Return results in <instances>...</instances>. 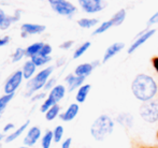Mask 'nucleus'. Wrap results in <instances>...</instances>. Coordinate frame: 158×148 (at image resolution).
I'll list each match as a JSON object with an SVG mask.
<instances>
[{
	"mask_svg": "<svg viewBox=\"0 0 158 148\" xmlns=\"http://www.w3.org/2000/svg\"><path fill=\"white\" fill-rule=\"evenodd\" d=\"M132 94L138 100L148 102L155 97L157 92V84L154 78L146 74H139L131 84Z\"/></svg>",
	"mask_w": 158,
	"mask_h": 148,
	"instance_id": "f257e3e1",
	"label": "nucleus"
},
{
	"mask_svg": "<svg viewBox=\"0 0 158 148\" xmlns=\"http://www.w3.org/2000/svg\"><path fill=\"white\" fill-rule=\"evenodd\" d=\"M114 130V121L108 115H101L93 122L90 134L96 141H104Z\"/></svg>",
	"mask_w": 158,
	"mask_h": 148,
	"instance_id": "f03ea898",
	"label": "nucleus"
},
{
	"mask_svg": "<svg viewBox=\"0 0 158 148\" xmlns=\"http://www.w3.org/2000/svg\"><path fill=\"white\" fill-rule=\"evenodd\" d=\"M54 67H48L46 69L40 71L39 73L35 75L32 79H30L27 84V91H26V96L29 97L32 94H35V91L40 90L42 87H44L46 84V82L48 81V77L52 74Z\"/></svg>",
	"mask_w": 158,
	"mask_h": 148,
	"instance_id": "7ed1b4c3",
	"label": "nucleus"
},
{
	"mask_svg": "<svg viewBox=\"0 0 158 148\" xmlns=\"http://www.w3.org/2000/svg\"><path fill=\"white\" fill-rule=\"evenodd\" d=\"M140 116L144 121L148 123H154L158 121V101L151 100L144 102L140 106Z\"/></svg>",
	"mask_w": 158,
	"mask_h": 148,
	"instance_id": "20e7f679",
	"label": "nucleus"
},
{
	"mask_svg": "<svg viewBox=\"0 0 158 148\" xmlns=\"http://www.w3.org/2000/svg\"><path fill=\"white\" fill-rule=\"evenodd\" d=\"M23 78L24 77H23V72L22 71H16L11 75L8 81L6 82V84H4L3 90H4V92H6V94H14L15 90L19 87Z\"/></svg>",
	"mask_w": 158,
	"mask_h": 148,
	"instance_id": "39448f33",
	"label": "nucleus"
},
{
	"mask_svg": "<svg viewBox=\"0 0 158 148\" xmlns=\"http://www.w3.org/2000/svg\"><path fill=\"white\" fill-rule=\"evenodd\" d=\"M51 6H52V9L55 12L58 13L59 15H64V16H71L77 11V8L69 1H66V0H59V1L55 2Z\"/></svg>",
	"mask_w": 158,
	"mask_h": 148,
	"instance_id": "423d86ee",
	"label": "nucleus"
},
{
	"mask_svg": "<svg viewBox=\"0 0 158 148\" xmlns=\"http://www.w3.org/2000/svg\"><path fill=\"white\" fill-rule=\"evenodd\" d=\"M79 3L86 13H97L103 10L104 2L102 0H79Z\"/></svg>",
	"mask_w": 158,
	"mask_h": 148,
	"instance_id": "0eeeda50",
	"label": "nucleus"
},
{
	"mask_svg": "<svg viewBox=\"0 0 158 148\" xmlns=\"http://www.w3.org/2000/svg\"><path fill=\"white\" fill-rule=\"evenodd\" d=\"M155 32H156V30L155 29H151V30H148V31H145V32H141V34H139V36L137 37V40H135V41L130 45V47L128 48V54H131V53L135 52L137 48H139L140 46H141L142 44L145 43V42L148 41L151 37L154 36Z\"/></svg>",
	"mask_w": 158,
	"mask_h": 148,
	"instance_id": "6e6552de",
	"label": "nucleus"
},
{
	"mask_svg": "<svg viewBox=\"0 0 158 148\" xmlns=\"http://www.w3.org/2000/svg\"><path fill=\"white\" fill-rule=\"evenodd\" d=\"M45 26L44 25H38V24H24L22 25L21 30H22V38H26L28 34H41L45 30Z\"/></svg>",
	"mask_w": 158,
	"mask_h": 148,
	"instance_id": "1a4fd4ad",
	"label": "nucleus"
},
{
	"mask_svg": "<svg viewBox=\"0 0 158 148\" xmlns=\"http://www.w3.org/2000/svg\"><path fill=\"white\" fill-rule=\"evenodd\" d=\"M40 136H41V130H40V128L37 127V126L31 127L29 130H28L26 138H24V144L28 147L33 146V145L38 142V140L40 138Z\"/></svg>",
	"mask_w": 158,
	"mask_h": 148,
	"instance_id": "9d476101",
	"label": "nucleus"
},
{
	"mask_svg": "<svg viewBox=\"0 0 158 148\" xmlns=\"http://www.w3.org/2000/svg\"><path fill=\"white\" fill-rule=\"evenodd\" d=\"M19 13H21V11L19 10V11H16V14H15L14 16H8V15H6V13L3 12V10L0 9V29L1 30L8 29L13 22L19 21Z\"/></svg>",
	"mask_w": 158,
	"mask_h": 148,
	"instance_id": "9b49d317",
	"label": "nucleus"
},
{
	"mask_svg": "<svg viewBox=\"0 0 158 148\" xmlns=\"http://www.w3.org/2000/svg\"><path fill=\"white\" fill-rule=\"evenodd\" d=\"M124 46H125V44L122 43V42H116V43L110 45L108 48H106V53H104L103 60H102V61H103V62H106L108 60H110L112 57H114L115 55L118 54V53L123 50Z\"/></svg>",
	"mask_w": 158,
	"mask_h": 148,
	"instance_id": "f8f14e48",
	"label": "nucleus"
},
{
	"mask_svg": "<svg viewBox=\"0 0 158 148\" xmlns=\"http://www.w3.org/2000/svg\"><path fill=\"white\" fill-rule=\"evenodd\" d=\"M79 111H80L79 104L72 103V104L69 105V107L66 110V112L63 113V114H60V118L63 119L64 121H67V122H68V121H71L77 117Z\"/></svg>",
	"mask_w": 158,
	"mask_h": 148,
	"instance_id": "ddd939ff",
	"label": "nucleus"
},
{
	"mask_svg": "<svg viewBox=\"0 0 158 148\" xmlns=\"http://www.w3.org/2000/svg\"><path fill=\"white\" fill-rule=\"evenodd\" d=\"M86 77L84 76H77V75L69 74L66 77V82L68 83L69 86V91H73L75 88H79L82 86V84L84 83Z\"/></svg>",
	"mask_w": 158,
	"mask_h": 148,
	"instance_id": "4468645a",
	"label": "nucleus"
},
{
	"mask_svg": "<svg viewBox=\"0 0 158 148\" xmlns=\"http://www.w3.org/2000/svg\"><path fill=\"white\" fill-rule=\"evenodd\" d=\"M64 94H66V88H64V86L56 85V86H54V88H53L52 90H51L48 97L52 98L56 103H58L59 101L64 97Z\"/></svg>",
	"mask_w": 158,
	"mask_h": 148,
	"instance_id": "2eb2a0df",
	"label": "nucleus"
},
{
	"mask_svg": "<svg viewBox=\"0 0 158 148\" xmlns=\"http://www.w3.org/2000/svg\"><path fill=\"white\" fill-rule=\"evenodd\" d=\"M94 65L93 63H82V65L77 66V69L74 71V74L77 76H88L94 70Z\"/></svg>",
	"mask_w": 158,
	"mask_h": 148,
	"instance_id": "dca6fc26",
	"label": "nucleus"
},
{
	"mask_svg": "<svg viewBox=\"0 0 158 148\" xmlns=\"http://www.w3.org/2000/svg\"><path fill=\"white\" fill-rule=\"evenodd\" d=\"M29 123H30V121L27 120L25 123H23V125H22L21 127L19 128V129H16L15 131H13L11 134H9V135L6 136V143H12L13 141H15L16 138H19V136H21L22 134H23V132L25 131V130L28 128Z\"/></svg>",
	"mask_w": 158,
	"mask_h": 148,
	"instance_id": "f3484780",
	"label": "nucleus"
},
{
	"mask_svg": "<svg viewBox=\"0 0 158 148\" xmlns=\"http://www.w3.org/2000/svg\"><path fill=\"white\" fill-rule=\"evenodd\" d=\"M116 121L125 128H131L133 125V116L129 113H122L116 117Z\"/></svg>",
	"mask_w": 158,
	"mask_h": 148,
	"instance_id": "a211bd4d",
	"label": "nucleus"
},
{
	"mask_svg": "<svg viewBox=\"0 0 158 148\" xmlns=\"http://www.w3.org/2000/svg\"><path fill=\"white\" fill-rule=\"evenodd\" d=\"M35 65L32 62L31 60H28L26 61L25 63H24L23 66V70H22V72H23V77L25 79H30L31 78V76L33 74H35Z\"/></svg>",
	"mask_w": 158,
	"mask_h": 148,
	"instance_id": "6ab92c4d",
	"label": "nucleus"
},
{
	"mask_svg": "<svg viewBox=\"0 0 158 148\" xmlns=\"http://www.w3.org/2000/svg\"><path fill=\"white\" fill-rule=\"evenodd\" d=\"M90 88H92V86H90L89 84L82 85L81 87L79 88V90H77V97H75V99H77V102H79V103L85 102L86 98H87L88 94H89V91H90Z\"/></svg>",
	"mask_w": 158,
	"mask_h": 148,
	"instance_id": "aec40b11",
	"label": "nucleus"
},
{
	"mask_svg": "<svg viewBox=\"0 0 158 148\" xmlns=\"http://www.w3.org/2000/svg\"><path fill=\"white\" fill-rule=\"evenodd\" d=\"M44 44L42 42H37V43H33L31 45H29L27 48H26V56L27 57H33L35 55L40 54L41 52V48L43 47Z\"/></svg>",
	"mask_w": 158,
	"mask_h": 148,
	"instance_id": "412c9836",
	"label": "nucleus"
},
{
	"mask_svg": "<svg viewBox=\"0 0 158 148\" xmlns=\"http://www.w3.org/2000/svg\"><path fill=\"white\" fill-rule=\"evenodd\" d=\"M97 24H98L97 18H81L77 21V25L82 28H85V29L94 27Z\"/></svg>",
	"mask_w": 158,
	"mask_h": 148,
	"instance_id": "4be33fe9",
	"label": "nucleus"
},
{
	"mask_svg": "<svg viewBox=\"0 0 158 148\" xmlns=\"http://www.w3.org/2000/svg\"><path fill=\"white\" fill-rule=\"evenodd\" d=\"M125 18H126V10L125 9H122V10H119L118 12L111 18V21L113 22V25L114 26H119L121 24H123Z\"/></svg>",
	"mask_w": 158,
	"mask_h": 148,
	"instance_id": "5701e85b",
	"label": "nucleus"
},
{
	"mask_svg": "<svg viewBox=\"0 0 158 148\" xmlns=\"http://www.w3.org/2000/svg\"><path fill=\"white\" fill-rule=\"evenodd\" d=\"M31 61L35 65V67H41V66H44L45 63H48V61H51V57L42 56V55L38 54L35 56L31 57Z\"/></svg>",
	"mask_w": 158,
	"mask_h": 148,
	"instance_id": "b1692460",
	"label": "nucleus"
},
{
	"mask_svg": "<svg viewBox=\"0 0 158 148\" xmlns=\"http://www.w3.org/2000/svg\"><path fill=\"white\" fill-rule=\"evenodd\" d=\"M59 111H60V107H59L58 104L53 105V106L45 113V119H46V120H48V121L54 120V119L58 116Z\"/></svg>",
	"mask_w": 158,
	"mask_h": 148,
	"instance_id": "393cba45",
	"label": "nucleus"
},
{
	"mask_svg": "<svg viewBox=\"0 0 158 148\" xmlns=\"http://www.w3.org/2000/svg\"><path fill=\"white\" fill-rule=\"evenodd\" d=\"M53 141H54L53 131H46L45 134L43 135V138H42V141H41L42 148H50Z\"/></svg>",
	"mask_w": 158,
	"mask_h": 148,
	"instance_id": "a878e982",
	"label": "nucleus"
},
{
	"mask_svg": "<svg viewBox=\"0 0 158 148\" xmlns=\"http://www.w3.org/2000/svg\"><path fill=\"white\" fill-rule=\"evenodd\" d=\"M113 26H114V25H113V22L111 21V19H110V21H106V22H104V23H102L101 25H100L99 27H98L97 29L95 30L93 34L95 36V34H103V32H106V30H109L111 27H113Z\"/></svg>",
	"mask_w": 158,
	"mask_h": 148,
	"instance_id": "bb28decb",
	"label": "nucleus"
},
{
	"mask_svg": "<svg viewBox=\"0 0 158 148\" xmlns=\"http://www.w3.org/2000/svg\"><path fill=\"white\" fill-rule=\"evenodd\" d=\"M89 47H90V42H85V43H83L81 46H79V47L75 50L74 54H73V58L74 59L80 58Z\"/></svg>",
	"mask_w": 158,
	"mask_h": 148,
	"instance_id": "cd10ccee",
	"label": "nucleus"
},
{
	"mask_svg": "<svg viewBox=\"0 0 158 148\" xmlns=\"http://www.w3.org/2000/svg\"><path fill=\"white\" fill-rule=\"evenodd\" d=\"M13 97H14V94H4V96H2L1 98H0V114L4 111V109H6V106H8V104L13 99Z\"/></svg>",
	"mask_w": 158,
	"mask_h": 148,
	"instance_id": "c85d7f7f",
	"label": "nucleus"
},
{
	"mask_svg": "<svg viewBox=\"0 0 158 148\" xmlns=\"http://www.w3.org/2000/svg\"><path fill=\"white\" fill-rule=\"evenodd\" d=\"M64 135V127L63 126H57L56 128L54 129L53 131V136H54V142L55 143H58L61 141Z\"/></svg>",
	"mask_w": 158,
	"mask_h": 148,
	"instance_id": "c756f323",
	"label": "nucleus"
},
{
	"mask_svg": "<svg viewBox=\"0 0 158 148\" xmlns=\"http://www.w3.org/2000/svg\"><path fill=\"white\" fill-rule=\"evenodd\" d=\"M24 56H26V50H24V48H22V47H17L12 56V61L13 62H17V61L21 60Z\"/></svg>",
	"mask_w": 158,
	"mask_h": 148,
	"instance_id": "7c9ffc66",
	"label": "nucleus"
},
{
	"mask_svg": "<svg viewBox=\"0 0 158 148\" xmlns=\"http://www.w3.org/2000/svg\"><path fill=\"white\" fill-rule=\"evenodd\" d=\"M55 104H57V103L55 102V101L53 100L52 98L48 97V98H46V100L43 102V104L41 105V109H40V111H41L42 113H46V112L48 111V110L51 109V107L53 106V105H55Z\"/></svg>",
	"mask_w": 158,
	"mask_h": 148,
	"instance_id": "2f4dec72",
	"label": "nucleus"
},
{
	"mask_svg": "<svg viewBox=\"0 0 158 148\" xmlns=\"http://www.w3.org/2000/svg\"><path fill=\"white\" fill-rule=\"evenodd\" d=\"M51 53H52V46L50 44H44L43 47L41 48L40 55H42V56H50Z\"/></svg>",
	"mask_w": 158,
	"mask_h": 148,
	"instance_id": "473e14b6",
	"label": "nucleus"
},
{
	"mask_svg": "<svg viewBox=\"0 0 158 148\" xmlns=\"http://www.w3.org/2000/svg\"><path fill=\"white\" fill-rule=\"evenodd\" d=\"M54 84H55V78H51L50 81L46 82L45 86H44V89H45V90H50V89L52 90L53 88H54V87H53V85H54Z\"/></svg>",
	"mask_w": 158,
	"mask_h": 148,
	"instance_id": "72a5a7b5",
	"label": "nucleus"
},
{
	"mask_svg": "<svg viewBox=\"0 0 158 148\" xmlns=\"http://www.w3.org/2000/svg\"><path fill=\"white\" fill-rule=\"evenodd\" d=\"M71 143H72V138H68L67 140H64L61 144V148H71Z\"/></svg>",
	"mask_w": 158,
	"mask_h": 148,
	"instance_id": "f704fd0d",
	"label": "nucleus"
},
{
	"mask_svg": "<svg viewBox=\"0 0 158 148\" xmlns=\"http://www.w3.org/2000/svg\"><path fill=\"white\" fill-rule=\"evenodd\" d=\"M72 45H73V41H67L61 44L60 48H63V50H68V48H70Z\"/></svg>",
	"mask_w": 158,
	"mask_h": 148,
	"instance_id": "c9c22d12",
	"label": "nucleus"
},
{
	"mask_svg": "<svg viewBox=\"0 0 158 148\" xmlns=\"http://www.w3.org/2000/svg\"><path fill=\"white\" fill-rule=\"evenodd\" d=\"M156 23H158V12L155 13V14L150 18V21H148V25H152V24H156Z\"/></svg>",
	"mask_w": 158,
	"mask_h": 148,
	"instance_id": "e433bc0d",
	"label": "nucleus"
},
{
	"mask_svg": "<svg viewBox=\"0 0 158 148\" xmlns=\"http://www.w3.org/2000/svg\"><path fill=\"white\" fill-rule=\"evenodd\" d=\"M10 41V37H3V38H0V47L2 46L6 45Z\"/></svg>",
	"mask_w": 158,
	"mask_h": 148,
	"instance_id": "4c0bfd02",
	"label": "nucleus"
},
{
	"mask_svg": "<svg viewBox=\"0 0 158 148\" xmlns=\"http://www.w3.org/2000/svg\"><path fill=\"white\" fill-rule=\"evenodd\" d=\"M14 129V125L13 123H6V126H4V128H3V132H9V131H11V130H13Z\"/></svg>",
	"mask_w": 158,
	"mask_h": 148,
	"instance_id": "58836bf2",
	"label": "nucleus"
},
{
	"mask_svg": "<svg viewBox=\"0 0 158 148\" xmlns=\"http://www.w3.org/2000/svg\"><path fill=\"white\" fill-rule=\"evenodd\" d=\"M57 1H59V0H48V2H50L51 4L55 3V2H57Z\"/></svg>",
	"mask_w": 158,
	"mask_h": 148,
	"instance_id": "ea45409f",
	"label": "nucleus"
},
{
	"mask_svg": "<svg viewBox=\"0 0 158 148\" xmlns=\"http://www.w3.org/2000/svg\"><path fill=\"white\" fill-rule=\"evenodd\" d=\"M2 138H3V135H2V133H0V141H1Z\"/></svg>",
	"mask_w": 158,
	"mask_h": 148,
	"instance_id": "a19ab883",
	"label": "nucleus"
},
{
	"mask_svg": "<svg viewBox=\"0 0 158 148\" xmlns=\"http://www.w3.org/2000/svg\"><path fill=\"white\" fill-rule=\"evenodd\" d=\"M19 148H31V147H28V146H23V147H19Z\"/></svg>",
	"mask_w": 158,
	"mask_h": 148,
	"instance_id": "79ce46f5",
	"label": "nucleus"
}]
</instances>
